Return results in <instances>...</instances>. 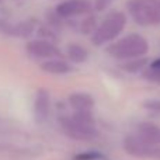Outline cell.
Returning <instances> with one entry per match:
<instances>
[{
  "mask_svg": "<svg viewBox=\"0 0 160 160\" xmlns=\"http://www.w3.org/2000/svg\"><path fill=\"white\" fill-rule=\"evenodd\" d=\"M148 51H149V44L146 38L139 34H129L107 48L108 55L118 61L142 58L148 53Z\"/></svg>",
  "mask_w": 160,
  "mask_h": 160,
  "instance_id": "obj_1",
  "label": "cell"
},
{
  "mask_svg": "<svg viewBox=\"0 0 160 160\" xmlns=\"http://www.w3.org/2000/svg\"><path fill=\"white\" fill-rule=\"evenodd\" d=\"M127 24V17L121 11L111 13L102 20V22L94 30L91 35V41L94 45H104L107 42H111L122 32Z\"/></svg>",
  "mask_w": 160,
  "mask_h": 160,
  "instance_id": "obj_2",
  "label": "cell"
},
{
  "mask_svg": "<svg viewBox=\"0 0 160 160\" xmlns=\"http://www.w3.org/2000/svg\"><path fill=\"white\" fill-rule=\"evenodd\" d=\"M127 8L133 21L142 27L160 24V10L148 0H129Z\"/></svg>",
  "mask_w": 160,
  "mask_h": 160,
  "instance_id": "obj_3",
  "label": "cell"
},
{
  "mask_svg": "<svg viewBox=\"0 0 160 160\" xmlns=\"http://www.w3.org/2000/svg\"><path fill=\"white\" fill-rule=\"evenodd\" d=\"M61 128L63 133L68 138L79 142H87L94 141L98 136V131L96 128V124H86V122L79 121L73 115L70 117H62L59 119Z\"/></svg>",
  "mask_w": 160,
  "mask_h": 160,
  "instance_id": "obj_4",
  "label": "cell"
},
{
  "mask_svg": "<svg viewBox=\"0 0 160 160\" xmlns=\"http://www.w3.org/2000/svg\"><path fill=\"white\" fill-rule=\"evenodd\" d=\"M124 150L133 158H159L160 159V148L145 142L136 135H129L122 142Z\"/></svg>",
  "mask_w": 160,
  "mask_h": 160,
  "instance_id": "obj_5",
  "label": "cell"
},
{
  "mask_svg": "<svg viewBox=\"0 0 160 160\" xmlns=\"http://www.w3.org/2000/svg\"><path fill=\"white\" fill-rule=\"evenodd\" d=\"M91 8H93V4L88 0H65L58 4L56 13L62 18H70V17H78L90 13Z\"/></svg>",
  "mask_w": 160,
  "mask_h": 160,
  "instance_id": "obj_6",
  "label": "cell"
},
{
  "mask_svg": "<svg viewBox=\"0 0 160 160\" xmlns=\"http://www.w3.org/2000/svg\"><path fill=\"white\" fill-rule=\"evenodd\" d=\"M28 55L37 59H51V58H58L61 55L59 49L52 44L51 41L47 39H35V41H30L25 47Z\"/></svg>",
  "mask_w": 160,
  "mask_h": 160,
  "instance_id": "obj_7",
  "label": "cell"
},
{
  "mask_svg": "<svg viewBox=\"0 0 160 160\" xmlns=\"http://www.w3.org/2000/svg\"><path fill=\"white\" fill-rule=\"evenodd\" d=\"M51 112V96L48 90L45 88H39L35 94V100H34V117L38 122L47 121Z\"/></svg>",
  "mask_w": 160,
  "mask_h": 160,
  "instance_id": "obj_8",
  "label": "cell"
},
{
  "mask_svg": "<svg viewBox=\"0 0 160 160\" xmlns=\"http://www.w3.org/2000/svg\"><path fill=\"white\" fill-rule=\"evenodd\" d=\"M136 136L143 139L145 142L160 146V127L153 122H141L136 127Z\"/></svg>",
  "mask_w": 160,
  "mask_h": 160,
  "instance_id": "obj_9",
  "label": "cell"
},
{
  "mask_svg": "<svg viewBox=\"0 0 160 160\" xmlns=\"http://www.w3.org/2000/svg\"><path fill=\"white\" fill-rule=\"evenodd\" d=\"M69 101V105L73 108L75 112H80V111H91L94 108V101L93 96L88 93H84V91H76V93H72L68 98Z\"/></svg>",
  "mask_w": 160,
  "mask_h": 160,
  "instance_id": "obj_10",
  "label": "cell"
},
{
  "mask_svg": "<svg viewBox=\"0 0 160 160\" xmlns=\"http://www.w3.org/2000/svg\"><path fill=\"white\" fill-rule=\"evenodd\" d=\"M41 69L45 73L49 75H68L72 72V65L69 62L59 58H51L47 59L41 63Z\"/></svg>",
  "mask_w": 160,
  "mask_h": 160,
  "instance_id": "obj_11",
  "label": "cell"
},
{
  "mask_svg": "<svg viewBox=\"0 0 160 160\" xmlns=\"http://www.w3.org/2000/svg\"><path fill=\"white\" fill-rule=\"evenodd\" d=\"M37 28V22L34 20H25V21H21L16 25H11V31L10 35L18 37V38H28L34 34Z\"/></svg>",
  "mask_w": 160,
  "mask_h": 160,
  "instance_id": "obj_12",
  "label": "cell"
},
{
  "mask_svg": "<svg viewBox=\"0 0 160 160\" xmlns=\"http://www.w3.org/2000/svg\"><path fill=\"white\" fill-rule=\"evenodd\" d=\"M68 58L73 63H83L88 59V51L79 44H70L66 49Z\"/></svg>",
  "mask_w": 160,
  "mask_h": 160,
  "instance_id": "obj_13",
  "label": "cell"
},
{
  "mask_svg": "<svg viewBox=\"0 0 160 160\" xmlns=\"http://www.w3.org/2000/svg\"><path fill=\"white\" fill-rule=\"evenodd\" d=\"M145 66H146V59L142 56V58H135V59L125 61V63L122 65V69L129 72V73H136V72L143 69Z\"/></svg>",
  "mask_w": 160,
  "mask_h": 160,
  "instance_id": "obj_14",
  "label": "cell"
},
{
  "mask_svg": "<svg viewBox=\"0 0 160 160\" xmlns=\"http://www.w3.org/2000/svg\"><path fill=\"white\" fill-rule=\"evenodd\" d=\"M80 28H82L83 34H93L94 30L97 28L96 27V18H94V17H87V18H84L82 21Z\"/></svg>",
  "mask_w": 160,
  "mask_h": 160,
  "instance_id": "obj_15",
  "label": "cell"
},
{
  "mask_svg": "<svg viewBox=\"0 0 160 160\" xmlns=\"http://www.w3.org/2000/svg\"><path fill=\"white\" fill-rule=\"evenodd\" d=\"M143 108H146L148 111H152V112L160 114V98L146 100V101L143 102Z\"/></svg>",
  "mask_w": 160,
  "mask_h": 160,
  "instance_id": "obj_16",
  "label": "cell"
},
{
  "mask_svg": "<svg viewBox=\"0 0 160 160\" xmlns=\"http://www.w3.org/2000/svg\"><path fill=\"white\" fill-rule=\"evenodd\" d=\"M102 155L98 152H87V153H80L75 158V160H101Z\"/></svg>",
  "mask_w": 160,
  "mask_h": 160,
  "instance_id": "obj_17",
  "label": "cell"
},
{
  "mask_svg": "<svg viewBox=\"0 0 160 160\" xmlns=\"http://www.w3.org/2000/svg\"><path fill=\"white\" fill-rule=\"evenodd\" d=\"M114 3V0H94V8L98 11H102V10H107L111 4Z\"/></svg>",
  "mask_w": 160,
  "mask_h": 160,
  "instance_id": "obj_18",
  "label": "cell"
},
{
  "mask_svg": "<svg viewBox=\"0 0 160 160\" xmlns=\"http://www.w3.org/2000/svg\"><path fill=\"white\" fill-rule=\"evenodd\" d=\"M149 69H152V70H158V72H160V58L155 59V61H153L152 63L149 65Z\"/></svg>",
  "mask_w": 160,
  "mask_h": 160,
  "instance_id": "obj_19",
  "label": "cell"
},
{
  "mask_svg": "<svg viewBox=\"0 0 160 160\" xmlns=\"http://www.w3.org/2000/svg\"><path fill=\"white\" fill-rule=\"evenodd\" d=\"M159 10H160V3H159Z\"/></svg>",
  "mask_w": 160,
  "mask_h": 160,
  "instance_id": "obj_20",
  "label": "cell"
},
{
  "mask_svg": "<svg viewBox=\"0 0 160 160\" xmlns=\"http://www.w3.org/2000/svg\"><path fill=\"white\" fill-rule=\"evenodd\" d=\"M0 2H2V0H0Z\"/></svg>",
  "mask_w": 160,
  "mask_h": 160,
  "instance_id": "obj_21",
  "label": "cell"
}]
</instances>
